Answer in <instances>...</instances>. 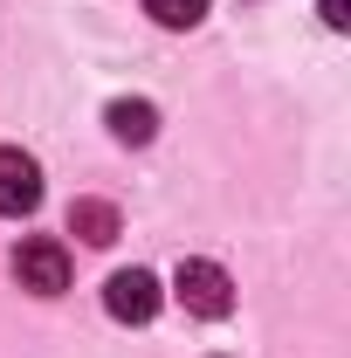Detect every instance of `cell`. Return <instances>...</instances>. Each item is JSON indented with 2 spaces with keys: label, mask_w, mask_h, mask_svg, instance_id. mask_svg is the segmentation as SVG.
Masks as SVG:
<instances>
[{
  "label": "cell",
  "mask_w": 351,
  "mask_h": 358,
  "mask_svg": "<svg viewBox=\"0 0 351 358\" xmlns=\"http://www.w3.org/2000/svg\"><path fill=\"white\" fill-rule=\"evenodd\" d=\"M173 289H179V303L193 317H227L234 310V282H227V268L220 262H179V275H173Z\"/></svg>",
  "instance_id": "6da1fadb"
},
{
  "label": "cell",
  "mask_w": 351,
  "mask_h": 358,
  "mask_svg": "<svg viewBox=\"0 0 351 358\" xmlns=\"http://www.w3.org/2000/svg\"><path fill=\"white\" fill-rule=\"evenodd\" d=\"M14 275H21V289H35V296H62V289H69V248L48 241V234H35V241L14 248Z\"/></svg>",
  "instance_id": "7a4b0ae2"
},
{
  "label": "cell",
  "mask_w": 351,
  "mask_h": 358,
  "mask_svg": "<svg viewBox=\"0 0 351 358\" xmlns=\"http://www.w3.org/2000/svg\"><path fill=\"white\" fill-rule=\"evenodd\" d=\"M103 310L117 317V324H152L159 317V275L152 268H117L103 282Z\"/></svg>",
  "instance_id": "3957f363"
},
{
  "label": "cell",
  "mask_w": 351,
  "mask_h": 358,
  "mask_svg": "<svg viewBox=\"0 0 351 358\" xmlns=\"http://www.w3.org/2000/svg\"><path fill=\"white\" fill-rule=\"evenodd\" d=\"M42 207V166L21 152V145H0V214L21 221Z\"/></svg>",
  "instance_id": "277c9868"
},
{
  "label": "cell",
  "mask_w": 351,
  "mask_h": 358,
  "mask_svg": "<svg viewBox=\"0 0 351 358\" xmlns=\"http://www.w3.org/2000/svg\"><path fill=\"white\" fill-rule=\"evenodd\" d=\"M103 124H110L117 145H152V138H159V110H152L145 96H117V103L103 110Z\"/></svg>",
  "instance_id": "5b68a950"
},
{
  "label": "cell",
  "mask_w": 351,
  "mask_h": 358,
  "mask_svg": "<svg viewBox=\"0 0 351 358\" xmlns=\"http://www.w3.org/2000/svg\"><path fill=\"white\" fill-rule=\"evenodd\" d=\"M69 234H83L89 248H110L117 241V207L110 200H76L69 207Z\"/></svg>",
  "instance_id": "8992f818"
},
{
  "label": "cell",
  "mask_w": 351,
  "mask_h": 358,
  "mask_svg": "<svg viewBox=\"0 0 351 358\" xmlns=\"http://www.w3.org/2000/svg\"><path fill=\"white\" fill-rule=\"evenodd\" d=\"M145 14L159 28H200L207 21V0H145Z\"/></svg>",
  "instance_id": "52a82bcc"
},
{
  "label": "cell",
  "mask_w": 351,
  "mask_h": 358,
  "mask_svg": "<svg viewBox=\"0 0 351 358\" xmlns=\"http://www.w3.org/2000/svg\"><path fill=\"white\" fill-rule=\"evenodd\" d=\"M324 7V28H351V0H317Z\"/></svg>",
  "instance_id": "ba28073f"
}]
</instances>
